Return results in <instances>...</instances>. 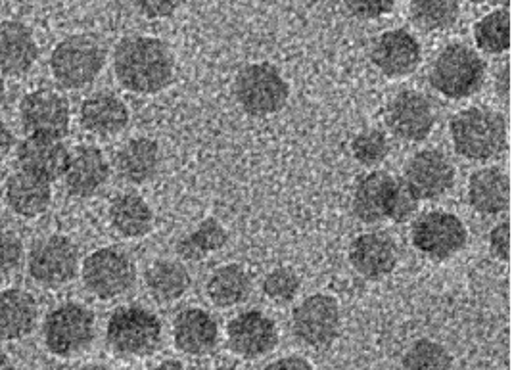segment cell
I'll list each match as a JSON object with an SVG mask.
<instances>
[{
    "label": "cell",
    "instance_id": "cell-1",
    "mask_svg": "<svg viewBox=\"0 0 512 370\" xmlns=\"http://www.w3.org/2000/svg\"><path fill=\"white\" fill-rule=\"evenodd\" d=\"M114 73L129 93H162L175 81V56L169 45L156 37H125L114 52Z\"/></svg>",
    "mask_w": 512,
    "mask_h": 370
},
{
    "label": "cell",
    "instance_id": "cell-2",
    "mask_svg": "<svg viewBox=\"0 0 512 370\" xmlns=\"http://www.w3.org/2000/svg\"><path fill=\"white\" fill-rule=\"evenodd\" d=\"M449 135L461 158L470 162H488L505 152L509 127L503 114L484 106H472L453 116Z\"/></svg>",
    "mask_w": 512,
    "mask_h": 370
},
{
    "label": "cell",
    "instance_id": "cell-3",
    "mask_svg": "<svg viewBox=\"0 0 512 370\" xmlns=\"http://www.w3.org/2000/svg\"><path fill=\"white\" fill-rule=\"evenodd\" d=\"M106 344L121 359H142L162 346V321L139 303L121 305L106 324Z\"/></svg>",
    "mask_w": 512,
    "mask_h": 370
},
{
    "label": "cell",
    "instance_id": "cell-4",
    "mask_svg": "<svg viewBox=\"0 0 512 370\" xmlns=\"http://www.w3.org/2000/svg\"><path fill=\"white\" fill-rule=\"evenodd\" d=\"M234 98L248 116H275L290 100V85L269 62L246 64L236 73Z\"/></svg>",
    "mask_w": 512,
    "mask_h": 370
},
{
    "label": "cell",
    "instance_id": "cell-5",
    "mask_svg": "<svg viewBox=\"0 0 512 370\" xmlns=\"http://www.w3.org/2000/svg\"><path fill=\"white\" fill-rule=\"evenodd\" d=\"M486 81V62L474 48L451 43L430 68V85L449 100H463L478 93Z\"/></svg>",
    "mask_w": 512,
    "mask_h": 370
},
{
    "label": "cell",
    "instance_id": "cell-6",
    "mask_svg": "<svg viewBox=\"0 0 512 370\" xmlns=\"http://www.w3.org/2000/svg\"><path fill=\"white\" fill-rule=\"evenodd\" d=\"M106 52L87 35H70L60 41L50 56V71L62 89L79 91L91 87L104 70Z\"/></svg>",
    "mask_w": 512,
    "mask_h": 370
},
{
    "label": "cell",
    "instance_id": "cell-7",
    "mask_svg": "<svg viewBox=\"0 0 512 370\" xmlns=\"http://www.w3.org/2000/svg\"><path fill=\"white\" fill-rule=\"evenodd\" d=\"M94 313L81 303L68 301L54 307L43 324V336L48 351L68 359L83 353L94 342Z\"/></svg>",
    "mask_w": 512,
    "mask_h": 370
},
{
    "label": "cell",
    "instance_id": "cell-8",
    "mask_svg": "<svg viewBox=\"0 0 512 370\" xmlns=\"http://www.w3.org/2000/svg\"><path fill=\"white\" fill-rule=\"evenodd\" d=\"M415 250L432 261H445L465 250L468 231L465 223L449 211L432 209L419 215L411 227Z\"/></svg>",
    "mask_w": 512,
    "mask_h": 370
},
{
    "label": "cell",
    "instance_id": "cell-9",
    "mask_svg": "<svg viewBox=\"0 0 512 370\" xmlns=\"http://www.w3.org/2000/svg\"><path fill=\"white\" fill-rule=\"evenodd\" d=\"M83 284L102 301L116 300L127 294L137 282L133 259L117 248H100L83 261Z\"/></svg>",
    "mask_w": 512,
    "mask_h": 370
},
{
    "label": "cell",
    "instance_id": "cell-10",
    "mask_svg": "<svg viewBox=\"0 0 512 370\" xmlns=\"http://www.w3.org/2000/svg\"><path fill=\"white\" fill-rule=\"evenodd\" d=\"M340 326V303L328 294H313L292 311V334L305 347L332 346Z\"/></svg>",
    "mask_w": 512,
    "mask_h": 370
},
{
    "label": "cell",
    "instance_id": "cell-11",
    "mask_svg": "<svg viewBox=\"0 0 512 370\" xmlns=\"http://www.w3.org/2000/svg\"><path fill=\"white\" fill-rule=\"evenodd\" d=\"M27 269L31 278L43 286H64L79 273V250L68 236L52 234L33 246Z\"/></svg>",
    "mask_w": 512,
    "mask_h": 370
},
{
    "label": "cell",
    "instance_id": "cell-12",
    "mask_svg": "<svg viewBox=\"0 0 512 370\" xmlns=\"http://www.w3.org/2000/svg\"><path fill=\"white\" fill-rule=\"evenodd\" d=\"M227 346L244 361L261 359L279 346L277 323L263 311H244L227 324Z\"/></svg>",
    "mask_w": 512,
    "mask_h": 370
},
{
    "label": "cell",
    "instance_id": "cell-13",
    "mask_svg": "<svg viewBox=\"0 0 512 370\" xmlns=\"http://www.w3.org/2000/svg\"><path fill=\"white\" fill-rule=\"evenodd\" d=\"M455 165L436 148H424L405 165V183L420 202H432L445 196L455 185Z\"/></svg>",
    "mask_w": 512,
    "mask_h": 370
},
{
    "label": "cell",
    "instance_id": "cell-14",
    "mask_svg": "<svg viewBox=\"0 0 512 370\" xmlns=\"http://www.w3.org/2000/svg\"><path fill=\"white\" fill-rule=\"evenodd\" d=\"M434 125V106L428 96L417 91L396 94L386 108V127L399 140L422 142L430 137Z\"/></svg>",
    "mask_w": 512,
    "mask_h": 370
},
{
    "label": "cell",
    "instance_id": "cell-15",
    "mask_svg": "<svg viewBox=\"0 0 512 370\" xmlns=\"http://www.w3.org/2000/svg\"><path fill=\"white\" fill-rule=\"evenodd\" d=\"M20 117L31 135L64 139L70 133V104L62 94L50 89H37L25 94L20 104Z\"/></svg>",
    "mask_w": 512,
    "mask_h": 370
},
{
    "label": "cell",
    "instance_id": "cell-16",
    "mask_svg": "<svg viewBox=\"0 0 512 370\" xmlns=\"http://www.w3.org/2000/svg\"><path fill=\"white\" fill-rule=\"evenodd\" d=\"M371 58L384 77L403 79L419 70L422 48L409 31L392 29L376 39Z\"/></svg>",
    "mask_w": 512,
    "mask_h": 370
},
{
    "label": "cell",
    "instance_id": "cell-17",
    "mask_svg": "<svg viewBox=\"0 0 512 370\" xmlns=\"http://www.w3.org/2000/svg\"><path fill=\"white\" fill-rule=\"evenodd\" d=\"M350 263L361 277L382 280L390 277L397 267L396 242L380 232H367L357 236L350 244Z\"/></svg>",
    "mask_w": 512,
    "mask_h": 370
},
{
    "label": "cell",
    "instance_id": "cell-18",
    "mask_svg": "<svg viewBox=\"0 0 512 370\" xmlns=\"http://www.w3.org/2000/svg\"><path fill=\"white\" fill-rule=\"evenodd\" d=\"M110 179V163L96 146H77L70 152L68 169L64 173L66 190L75 198H91Z\"/></svg>",
    "mask_w": 512,
    "mask_h": 370
},
{
    "label": "cell",
    "instance_id": "cell-19",
    "mask_svg": "<svg viewBox=\"0 0 512 370\" xmlns=\"http://www.w3.org/2000/svg\"><path fill=\"white\" fill-rule=\"evenodd\" d=\"M18 162L24 171L54 183L64 177L70 162V152L62 139L31 135L18 146Z\"/></svg>",
    "mask_w": 512,
    "mask_h": 370
},
{
    "label": "cell",
    "instance_id": "cell-20",
    "mask_svg": "<svg viewBox=\"0 0 512 370\" xmlns=\"http://www.w3.org/2000/svg\"><path fill=\"white\" fill-rule=\"evenodd\" d=\"M173 342L181 353L190 357L210 355L219 344L217 321L200 307L183 309L173 321Z\"/></svg>",
    "mask_w": 512,
    "mask_h": 370
},
{
    "label": "cell",
    "instance_id": "cell-21",
    "mask_svg": "<svg viewBox=\"0 0 512 370\" xmlns=\"http://www.w3.org/2000/svg\"><path fill=\"white\" fill-rule=\"evenodd\" d=\"M79 119L85 131L102 139H110L127 129L131 114L127 104L117 94L102 91L91 94L81 104Z\"/></svg>",
    "mask_w": 512,
    "mask_h": 370
},
{
    "label": "cell",
    "instance_id": "cell-22",
    "mask_svg": "<svg viewBox=\"0 0 512 370\" xmlns=\"http://www.w3.org/2000/svg\"><path fill=\"white\" fill-rule=\"evenodd\" d=\"M37 60L39 47L33 31L22 22H0V71L4 75L22 77L33 70Z\"/></svg>",
    "mask_w": 512,
    "mask_h": 370
},
{
    "label": "cell",
    "instance_id": "cell-23",
    "mask_svg": "<svg viewBox=\"0 0 512 370\" xmlns=\"http://www.w3.org/2000/svg\"><path fill=\"white\" fill-rule=\"evenodd\" d=\"M160 146L148 137L129 139L116 152L114 167L117 177L129 185L150 183L160 169Z\"/></svg>",
    "mask_w": 512,
    "mask_h": 370
},
{
    "label": "cell",
    "instance_id": "cell-24",
    "mask_svg": "<svg viewBox=\"0 0 512 370\" xmlns=\"http://www.w3.org/2000/svg\"><path fill=\"white\" fill-rule=\"evenodd\" d=\"M468 204L482 215H497L509 209L511 181L499 167H484L470 175Z\"/></svg>",
    "mask_w": 512,
    "mask_h": 370
},
{
    "label": "cell",
    "instance_id": "cell-25",
    "mask_svg": "<svg viewBox=\"0 0 512 370\" xmlns=\"http://www.w3.org/2000/svg\"><path fill=\"white\" fill-rule=\"evenodd\" d=\"M4 200L16 215L33 219L47 211L52 202V188L45 179L22 169L6 181Z\"/></svg>",
    "mask_w": 512,
    "mask_h": 370
},
{
    "label": "cell",
    "instance_id": "cell-26",
    "mask_svg": "<svg viewBox=\"0 0 512 370\" xmlns=\"http://www.w3.org/2000/svg\"><path fill=\"white\" fill-rule=\"evenodd\" d=\"M37 319V301L29 292L20 288L0 290V340L27 338L35 330Z\"/></svg>",
    "mask_w": 512,
    "mask_h": 370
},
{
    "label": "cell",
    "instance_id": "cell-27",
    "mask_svg": "<svg viewBox=\"0 0 512 370\" xmlns=\"http://www.w3.org/2000/svg\"><path fill=\"white\" fill-rule=\"evenodd\" d=\"M394 177L386 171H373L361 177L355 186L351 211L365 225H376L386 219V200Z\"/></svg>",
    "mask_w": 512,
    "mask_h": 370
},
{
    "label": "cell",
    "instance_id": "cell-28",
    "mask_svg": "<svg viewBox=\"0 0 512 370\" xmlns=\"http://www.w3.org/2000/svg\"><path fill=\"white\" fill-rule=\"evenodd\" d=\"M144 284L152 300L175 303L190 290L192 278L188 275L185 263L177 259H158L146 269Z\"/></svg>",
    "mask_w": 512,
    "mask_h": 370
},
{
    "label": "cell",
    "instance_id": "cell-29",
    "mask_svg": "<svg viewBox=\"0 0 512 370\" xmlns=\"http://www.w3.org/2000/svg\"><path fill=\"white\" fill-rule=\"evenodd\" d=\"M108 217L112 229L123 238H144L154 229V211L142 196L133 192L114 198Z\"/></svg>",
    "mask_w": 512,
    "mask_h": 370
},
{
    "label": "cell",
    "instance_id": "cell-30",
    "mask_svg": "<svg viewBox=\"0 0 512 370\" xmlns=\"http://www.w3.org/2000/svg\"><path fill=\"white\" fill-rule=\"evenodd\" d=\"M206 294L217 309H233L250 298L252 278L236 263L217 267L206 282Z\"/></svg>",
    "mask_w": 512,
    "mask_h": 370
},
{
    "label": "cell",
    "instance_id": "cell-31",
    "mask_svg": "<svg viewBox=\"0 0 512 370\" xmlns=\"http://www.w3.org/2000/svg\"><path fill=\"white\" fill-rule=\"evenodd\" d=\"M227 242H229L227 229L215 217H208L194 231L179 238V242L175 244V252L185 261L200 263L208 255L223 250Z\"/></svg>",
    "mask_w": 512,
    "mask_h": 370
},
{
    "label": "cell",
    "instance_id": "cell-32",
    "mask_svg": "<svg viewBox=\"0 0 512 370\" xmlns=\"http://www.w3.org/2000/svg\"><path fill=\"white\" fill-rule=\"evenodd\" d=\"M411 22L422 31H445L457 24L461 0H409Z\"/></svg>",
    "mask_w": 512,
    "mask_h": 370
},
{
    "label": "cell",
    "instance_id": "cell-33",
    "mask_svg": "<svg viewBox=\"0 0 512 370\" xmlns=\"http://www.w3.org/2000/svg\"><path fill=\"white\" fill-rule=\"evenodd\" d=\"M474 41L486 54H503L511 48V14L509 8L493 10L474 24Z\"/></svg>",
    "mask_w": 512,
    "mask_h": 370
},
{
    "label": "cell",
    "instance_id": "cell-34",
    "mask_svg": "<svg viewBox=\"0 0 512 370\" xmlns=\"http://www.w3.org/2000/svg\"><path fill=\"white\" fill-rule=\"evenodd\" d=\"M401 365L403 369L411 370L451 369L453 357L442 344L422 338L407 349Z\"/></svg>",
    "mask_w": 512,
    "mask_h": 370
},
{
    "label": "cell",
    "instance_id": "cell-35",
    "mask_svg": "<svg viewBox=\"0 0 512 370\" xmlns=\"http://www.w3.org/2000/svg\"><path fill=\"white\" fill-rule=\"evenodd\" d=\"M351 156L365 167H378L390 156V140L378 129H365L351 140Z\"/></svg>",
    "mask_w": 512,
    "mask_h": 370
},
{
    "label": "cell",
    "instance_id": "cell-36",
    "mask_svg": "<svg viewBox=\"0 0 512 370\" xmlns=\"http://www.w3.org/2000/svg\"><path fill=\"white\" fill-rule=\"evenodd\" d=\"M300 288H302V280L290 267L273 269L267 277L263 278V284H261L263 294L275 303H292L298 298Z\"/></svg>",
    "mask_w": 512,
    "mask_h": 370
},
{
    "label": "cell",
    "instance_id": "cell-37",
    "mask_svg": "<svg viewBox=\"0 0 512 370\" xmlns=\"http://www.w3.org/2000/svg\"><path fill=\"white\" fill-rule=\"evenodd\" d=\"M419 196L401 179H394L386 200V219L405 223L419 211Z\"/></svg>",
    "mask_w": 512,
    "mask_h": 370
},
{
    "label": "cell",
    "instance_id": "cell-38",
    "mask_svg": "<svg viewBox=\"0 0 512 370\" xmlns=\"http://www.w3.org/2000/svg\"><path fill=\"white\" fill-rule=\"evenodd\" d=\"M24 261V244L16 234L0 232V277L20 269Z\"/></svg>",
    "mask_w": 512,
    "mask_h": 370
},
{
    "label": "cell",
    "instance_id": "cell-39",
    "mask_svg": "<svg viewBox=\"0 0 512 370\" xmlns=\"http://www.w3.org/2000/svg\"><path fill=\"white\" fill-rule=\"evenodd\" d=\"M344 4L353 18L378 20L394 10L396 0H344Z\"/></svg>",
    "mask_w": 512,
    "mask_h": 370
},
{
    "label": "cell",
    "instance_id": "cell-40",
    "mask_svg": "<svg viewBox=\"0 0 512 370\" xmlns=\"http://www.w3.org/2000/svg\"><path fill=\"white\" fill-rule=\"evenodd\" d=\"M183 0H131L135 10L146 20H165L177 12Z\"/></svg>",
    "mask_w": 512,
    "mask_h": 370
},
{
    "label": "cell",
    "instance_id": "cell-41",
    "mask_svg": "<svg viewBox=\"0 0 512 370\" xmlns=\"http://www.w3.org/2000/svg\"><path fill=\"white\" fill-rule=\"evenodd\" d=\"M489 252L503 263L511 261V223L509 221H503L501 225H497L493 231L489 232Z\"/></svg>",
    "mask_w": 512,
    "mask_h": 370
},
{
    "label": "cell",
    "instance_id": "cell-42",
    "mask_svg": "<svg viewBox=\"0 0 512 370\" xmlns=\"http://www.w3.org/2000/svg\"><path fill=\"white\" fill-rule=\"evenodd\" d=\"M269 370H309L313 369V365L300 355H288V357H280L277 361H273L269 367Z\"/></svg>",
    "mask_w": 512,
    "mask_h": 370
},
{
    "label": "cell",
    "instance_id": "cell-43",
    "mask_svg": "<svg viewBox=\"0 0 512 370\" xmlns=\"http://www.w3.org/2000/svg\"><path fill=\"white\" fill-rule=\"evenodd\" d=\"M14 146H16V137H14L12 129L0 121V162L10 156Z\"/></svg>",
    "mask_w": 512,
    "mask_h": 370
},
{
    "label": "cell",
    "instance_id": "cell-44",
    "mask_svg": "<svg viewBox=\"0 0 512 370\" xmlns=\"http://www.w3.org/2000/svg\"><path fill=\"white\" fill-rule=\"evenodd\" d=\"M160 369H185V367H183V363L177 361V359H167V361L160 363Z\"/></svg>",
    "mask_w": 512,
    "mask_h": 370
},
{
    "label": "cell",
    "instance_id": "cell-45",
    "mask_svg": "<svg viewBox=\"0 0 512 370\" xmlns=\"http://www.w3.org/2000/svg\"><path fill=\"white\" fill-rule=\"evenodd\" d=\"M0 369H14L12 359L6 357V355H2V353H0Z\"/></svg>",
    "mask_w": 512,
    "mask_h": 370
},
{
    "label": "cell",
    "instance_id": "cell-46",
    "mask_svg": "<svg viewBox=\"0 0 512 370\" xmlns=\"http://www.w3.org/2000/svg\"><path fill=\"white\" fill-rule=\"evenodd\" d=\"M4 96H6V89H4V81H2V77H0V102L4 100Z\"/></svg>",
    "mask_w": 512,
    "mask_h": 370
},
{
    "label": "cell",
    "instance_id": "cell-47",
    "mask_svg": "<svg viewBox=\"0 0 512 370\" xmlns=\"http://www.w3.org/2000/svg\"><path fill=\"white\" fill-rule=\"evenodd\" d=\"M470 2H474V4H495L497 0H470Z\"/></svg>",
    "mask_w": 512,
    "mask_h": 370
}]
</instances>
